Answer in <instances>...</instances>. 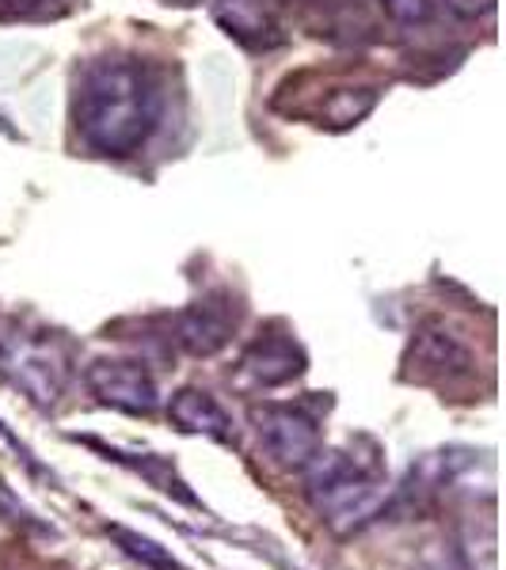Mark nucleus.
Returning <instances> with one entry per match:
<instances>
[{
	"mask_svg": "<svg viewBox=\"0 0 506 570\" xmlns=\"http://www.w3.org/2000/svg\"><path fill=\"white\" fill-rule=\"evenodd\" d=\"M164 96L153 69L134 58H107L85 69L77 88V134L99 156H134L160 126Z\"/></svg>",
	"mask_w": 506,
	"mask_h": 570,
	"instance_id": "1",
	"label": "nucleus"
},
{
	"mask_svg": "<svg viewBox=\"0 0 506 570\" xmlns=\"http://www.w3.org/2000/svg\"><path fill=\"white\" fill-rule=\"evenodd\" d=\"M305 499L339 537L377 525L389 502V475L377 441L354 438L347 449H320L305 468Z\"/></svg>",
	"mask_w": 506,
	"mask_h": 570,
	"instance_id": "2",
	"label": "nucleus"
},
{
	"mask_svg": "<svg viewBox=\"0 0 506 570\" xmlns=\"http://www.w3.org/2000/svg\"><path fill=\"white\" fill-rule=\"evenodd\" d=\"M0 376L35 407H53L69 389L72 362L66 343L50 331L0 327Z\"/></svg>",
	"mask_w": 506,
	"mask_h": 570,
	"instance_id": "3",
	"label": "nucleus"
},
{
	"mask_svg": "<svg viewBox=\"0 0 506 570\" xmlns=\"http://www.w3.org/2000/svg\"><path fill=\"white\" fill-rule=\"evenodd\" d=\"M252 426L263 453L279 468H290V472H305L312 456L324 449L320 419L305 403H255Z\"/></svg>",
	"mask_w": 506,
	"mask_h": 570,
	"instance_id": "4",
	"label": "nucleus"
},
{
	"mask_svg": "<svg viewBox=\"0 0 506 570\" xmlns=\"http://www.w3.org/2000/svg\"><path fill=\"white\" fill-rule=\"evenodd\" d=\"M473 351L441 320H422L403 351V381L454 384L473 373Z\"/></svg>",
	"mask_w": 506,
	"mask_h": 570,
	"instance_id": "5",
	"label": "nucleus"
},
{
	"mask_svg": "<svg viewBox=\"0 0 506 570\" xmlns=\"http://www.w3.org/2000/svg\"><path fill=\"white\" fill-rule=\"evenodd\" d=\"M88 392L104 407H115L123 415H153L160 407V389L156 376L142 362H118V357H99L85 370Z\"/></svg>",
	"mask_w": 506,
	"mask_h": 570,
	"instance_id": "6",
	"label": "nucleus"
},
{
	"mask_svg": "<svg viewBox=\"0 0 506 570\" xmlns=\"http://www.w3.org/2000/svg\"><path fill=\"white\" fill-rule=\"evenodd\" d=\"M236 324H241V305H236L225 289H217V293H206V297H198L195 305H187L179 312L172 338L179 343L183 354L214 357L233 343Z\"/></svg>",
	"mask_w": 506,
	"mask_h": 570,
	"instance_id": "7",
	"label": "nucleus"
},
{
	"mask_svg": "<svg viewBox=\"0 0 506 570\" xmlns=\"http://www.w3.org/2000/svg\"><path fill=\"white\" fill-rule=\"evenodd\" d=\"M309 370V354L286 331H266L252 338L241 354V373L255 389H282V384L298 381Z\"/></svg>",
	"mask_w": 506,
	"mask_h": 570,
	"instance_id": "8",
	"label": "nucleus"
},
{
	"mask_svg": "<svg viewBox=\"0 0 506 570\" xmlns=\"http://www.w3.org/2000/svg\"><path fill=\"white\" fill-rule=\"evenodd\" d=\"M168 419L172 426L183 430V434H202L214 438L221 445H233L236 430H233V415L217 403V395L202 392V389H179L168 400Z\"/></svg>",
	"mask_w": 506,
	"mask_h": 570,
	"instance_id": "9",
	"label": "nucleus"
},
{
	"mask_svg": "<svg viewBox=\"0 0 506 570\" xmlns=\"http://www.w3.org/2000/svg\"><path fill=\"white\" fill-rule=\"evenodd\" d=\"M85 445L99 449V453H104L107 461L130 468L134 475H142V480L149 483L153 491H160L164 499H172V502H179V505H191V510H202V499H198L195 491H191V483L176 472V464H172L168 456H156V453H126V449H115V445H99L96 438H85Z\"/></svg>",
	"mask_w": 506,
	"mask_h": 570,
	"instance_id": "10",
	"label": "nucleus"
},
{
	"mask_svg": "<svg viewBox=\"0 0 506 570\" xmlns=\"http://www.w3.org/2000/svg\"><path fill=\"white\" fill-rule=\"evenodd\" d=\"M214 16L241 42L252 46L279 42V23H274V12L266 8V0H214Z\"/></svg>",
	"mask_w": 506,
	"mask_h": 570,
	"instance_id": "11",
	"label": "nucleus"
},
{
	"mask_svg": "<svg viewBox=\"0 0 506 570\" xmlns=\"http://www.w3.org/2000/svg\"><path fill=\"white\" fill-rule=\"evenodd\" d=\"M107 537L115 540V548L123 551L126 559H134V563L145 567V570H187L176 556H172L168 548H160L156 540L142 537V532H134V529L107 525Z\"/></svg>",
	"mask_w": 506,
	"mask_h": 570,
	"instance_id": "12",
	"label": "nucleus"
},
{
	"mask_svg": "<svg viewBox=\"0 0 506 570\" xmlns=\"http://www.w3.org/2000/svg\"><path fill=\"white\" fill-rule=\"evenodd\" d=\"M377 104V91L362 88V91H339V96H331V104L324 107L328 122L331 126H351L358 118H366Z\"/></svg>",
	"mask_w": 506,
	"mask_h": 570,
	"instance_id": "13",
	"label": "nucleus"
},
{
	"mask_svg": "<svg viewBox=\"0 0 506 570\" xmlns=\"http://www.w3.org/2000/svg\"><path fill=\"white\" fill-rule=\"evenodd\" d=\"M0 521H8V525H16V529H23V532H42V537H53V529L50 525H42L39 518H35L27 505L16 499L8 487H0Z\"/></svg>",
	"mask_w": 506,
	"mask_h": 570,
	"instance_id": "14",
	"label": "nucleus"
},
{
	"mask_svg": "<svg viewBox=\"0 0 506 570\" xmlns=\"http://www.w3.org/2000/svg\"><path fill=\"white\" fill-rule=\"evenodd\" d=\"M381 8L400 27H416L430 20V0H381Z\"/></svg>",
	"mask_w": 506,
	"mask_h": 570,
	"instance_id": "15",
	"label": "nucleus"
},
{
	"mask_svg": "<svg viewBox=\"0 0 506 570\" xmlns=\"http://www.w3.org/2000/svg\"><path fill=\"white\" fill-rule=\"evenodd\" d=\"M0 441H4V445L12 449V453H16V461H23V468H27V472H31V475H50V472H46V468H42L39 461H35V453H31V449H27L23 441L16 438L12 430L4 426V422H0Z\"/></svg>",
	"mask_w": 506,
	"mask_h": 570,
	"instance_id": "16",
	"label": "nucleus"
},
{
	"mask_svg": "<svg viewBox=\"0 0 506 570\" xmlns=\"http://www.w3.org/2000/svg\"><path fill=\"white\" fill-rule=\"evenodd\" d=\"M449 12H457L461 20H480V16H487L495 8V0H446Z\"/></svg>",
	"mask_w": 506,
	"mask_h": 570,
	"instance_id": "17",
	"label": "nucleus"
},
{
	"mask_svg": "<svg viewBox=\"0 0 506 570\" xmlns=\"http://www.w3.org/2000/svg\"><path fill=\"white\" fill-rule=\"evenodd\" d=\"M0 4H4L8 12H35V8L46 4V0H0Z\"/></svg>",
	"mask_w": 506,
	"mask_h": 570,
	"instance_id": "18",
	"label": "nucleus"
}]
</instances>
